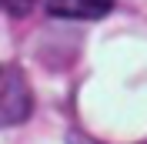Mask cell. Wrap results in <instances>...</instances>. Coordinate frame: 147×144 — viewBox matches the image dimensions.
Segmentation results:
<instances>
[{"mask_svg":"<svg viewBox=\"0 0 147 144\" xmlns=\"http://www.w3.org/2000/svg\"><path fill=\"white\" fill-rule=\"evenodd\" d=\"M110 3L114 0H47V10L67 20H97L110 10Z\"/></svg>","mask_w":147,"mask_h":144,"instance_id":"obj_1","label":"cell"},{"mask_svg":"<svg viewBox=\"0 0 147 144\" xmlns=\"http://www.w3.org/2000/svg\"><path fill=\"white\" fill-rule=\"evenodd\" d=\"M0 7H7L10 14H17V17H20V14H27V10L34 7V0H0Z\"/></svg>","mask_w":147,"mask_h":144,"instance_id":"obj_2","label":"cell"}]
</instances>
